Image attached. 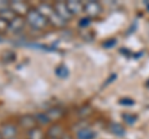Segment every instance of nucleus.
<instances>
[{
	"mask_svg": "<svg viewBox=\"0 0 149 139\" xmlns=\"http://www.w3.org/2000/svg\"><path fill=\"white\" fill-rule=\"evenodd\" d=\"M63 114V111L60 108H51L46 112V115L49 117L50 120H57L58 118H61Z\"/></svg>",
	"mask_w": 149,
	"mask_h": 139,
	"instance_id": "f8f14e48",
	"label": "nucleus"
},
{
	"mask_svg": "<svg viewBox=\"0 0 149 139\" xmlns=\"http://www.w3.org/2000/svg\"><path fill=\"white\" fill-rule=\"evenodd\" d=\"M15 16H16V15H15V13H14L10 8H8V9H5V10L0 11V17H3V19L8 20L9 22H10Z\"/></svg>",
	"mask_w": 149,
	"mask_h": 139,
	"instance_id": "4468645a",
	"label": "nucleus"
},
{
	"mask_svg": "<svg viewBox=\"0 0 149 139\" xmlns=\"http://www.w3.org/2000/svg\"><path fill=\"white\" fill-rule=\"evenodd\" d=\"M83 11H85L88 16H97L101 14L102 8L97 1H87L85 5H83Z\"/></svg>",
	"mask_w": 149,
	"mask_h": 139,
	"instance_id": "20e7f679",
	"label": "nucleus"
},
{
	"mask_svg": "<svg viewBox=\"0 0 149 139\" xmlns=\"http://www.w3.org/2000/svg\"><path fill=\"white\" fill-rule=\"evenodd\" d=\"M8 8H10V1H3V0H0V11L5 10Z\"/></svg>",
	"mask_w": 149,
	"mask_h": 139,
	"instance_id": "412c9836",
	"label": "nucleus"
},
{
	"mask_svg": "<svg viewBox=\"0 0 149 139\" xmlns=\"http://www.w3.org/2000/svg\"><path fill=\"white\" fill-rule=\"evenodd\" d=\"M120 104H127V106H133L134 104V101H132V99H122L120 101Z\"/></svg>",
	"mask_w": 149,
	"mask_h": 139,
	"instance_id": "5701e85b",
	"label": "nucleus"
},
{
	"mask_svg": "<svg viewBox=\"0 0 149 139\" xmlns=\"http://www.w3.org/2000/svg\"><path fill=\"white\" fill-rule=\"evenodd\" d=\"M9 22L8 20L3 19V17H0V32H4V31H8L9 30Z\"/></svg>",
	"mask_w": 149,
	"mask_h": 139,
	"instance_id": "6ab92c4d",
	"label": "nucleus"
},
{
	"mask_svg": "<svg viewBox=\"0 0 149 139\" xmlns=\"http://www.w3.org/2000/svg\"><path fill=\"white\" fill-rule=\"evenodd\" d=\"M123 119H124L128 124H133L134 122H136V117H134V115H130V114H128V113L123 114Z\"/></svg>",
	"mask_w": 149,
	"mask_h": 139,
	"instance_id": "aec40b11",
	"label": "nucleus"
},
{
	"mask_svg": "<svg viewBox=\"0 0 149 139\" xmlns=\"http://www.w3.org/2000/svg\"><path fill=\"white\" fill-rule=\"evenodd\" d=\"M108 41H109V42H104V44H103L104 47H109V46L116 45V40H108Z\"/></svg>",
	"mask_w": 149,
	"mask_h": 139,
	"instance_id": "b1692460",
	"label": "nucleus"
},
{
	"mask_svg": "<svg viewBox=\"0 0 149 139\" xmlns=\"http://www.w3.org/2000/svg\"><path fill=\"white\" fill-rule=\"evenodd\" d=\"M16 127L14 126V124H4V126L1 127V129H0V133H1L3 136V139H11L16 136Z\"/></svg>",
	"mask_w": 149,
	"mask_h": 139,
	"instance_id": "423d86ee",
	"label": "nucleus"
},
{
	"mask_svg": "<svg viewBox=\"0 0 149 139\" xmlns=\"http://www.w3.org/2000/svg\"><path fill=\"white\" fill-rule=\"evenodd\" d=\"M49 137H51V139H60V137L63 136V131H62V127L61 126H57V124H55L52 126L50 129H49Z\"/></svg>",
	"mask_w": 149,
	"mask_h": 139,
	"instance_id": "1a4fd4ad",
	"label": "nucleus"
},
{
	"mask_svg": "<svg viewBox=\"0 0 149 139\" xmlns=\"http://www.w3.org/2000/svg\"><path fill=\"white\" fill-rule=\"evenodd\" d=\"M10 9L15 13L16 16H21V17H22V15L26 16L27 13L30 11L27 4L24 1H10Z\"/></svg>",
	"mask_w": 149,
	"mask_h": 139,
	"instance_id": "7ed1b4c3",
	"label": "nucleus"
},
{
	"mask_svg": "<svg viewBox=\"0 0 149 139\" xmlns=\"http://www.w3.org/2000/svg\"><path fill=\"white\" fill-rule=\"evenodd\" d=\"M11 139H15V138H11Z\"/></svg>",
	"mask_w": 149,
	"mask_h": 139,
	"instance_id": "a878e982",
	"label": "nucleus"
},
{
	"mask_svg": "<svg viewBox=\"0 0 149 139\" xmlns=\"http://www.w3.org/2000/svg\"><path fill=\"white\" fill-rule=\"evenodd\" d=\"M109 129H111V132L116 134V136H124V128L120 126V124H117V123H112L111 126H109Z\"/></svg>",
	"mask_w": 149,
	"mask_h": 139,
	"instance_id": "2eb2a0df",
	"label": "nucleus"
},
{
	"mask_svg": "<svg viewBox=\"0 0 149 139\" xmlns=\"http://www.w3.org/2000/svg\"><path fill=\"white\" fill-rule=\"evenodd\" d=\"M37 10L40 11V14H42V15L47 19V17H51L55 14V10L52 6H50L49 4H41V5L37 8Z\"/></svg>",
	"mask_w": 149,
	"mask_h": 139,
	"instance_id": "9b49d317",
	"label": "nucleus"
},
{
	"mask_svg": "<svg viewBox=\"0 0 149 139\" xmlns=\"http://www.w3.org/2000/svg\"><path fill=\"white\" fill-rule=\"evenodd\" d=\"M29 138L30 139H44L45 134H44V132L41 131L40 128H34V129H31V131H30Z\"/></svg>",
	"mask_w": 149,
	"mask_h": 139,
	"instance_id": "dca6fc26",
	"label": "nucleus"
},
{
	"mask_svg": "<svg viewBox=\"0 0 149 139\" xmlns=\"http://www.w3.org/2000/svg\"><path fill=\"white\" fill-rule=\"evenodd\" d=\"M36 118L35 115H31V114H26V115H22L20 118V126L24 128V129H27V131H31L34 129L35 126H36Z\"/></svg>",
	"mask_w": 149,
	"mask_h": 139,
	"instance_id": "39448f33",
	"label": "nucleus"
},
{
	"mask_svg": "<svg viewBox=\"0 0 149 139\" xmlns=\"http://www.w3.org/2000/svg\"><path fill=\"white\" fill-rule=\"evenodd\" d=\"M96 133L90 128H82L77 132V139H93Z\"/></svg>",
	"mask_w": 149,
	"mask_h": 139,
	"instance_id": "9d476101",
	"label": "nucleus"
},
{
	"mask_svg": "<svg viewBox=\"0 0 149 139\" xmlns=\"http://www.w3.org/2000/svg\"><path fill=\"white\" fill-rule=\"evenodd\" d=\"M54 10H55V13L57 14L58 16H61L62 19H65L66 21L70 20L72 17V14H71V11L68 10V8H67V5H66V3H65V1H57V3H55Z\"/></svg>",
	"mask_w": 149,
	"mask_h": 139,
	"instance_id": "f03ea898",
	"label": "nucleus"
},
{
	"mask_svg": "<svg viewBox=\"0 0 149 139\" xmlns=\"http://www.w3.org/2000/svg\"><path fill=\"white\" fill-rule=\"evenodd\" d=\"M24 25H25L24 19H22L21 16H15L10 21V24H9V31H11V32H19V31L22 30Z\"/></svg>",
	"mask_w": 149,
	"mask_h": 139,
	"instance_id": "0eeeda50",
	"label": "nucleus"
},
{
	"mask_svg": "<svg viewBox=\"0 0 149 139\" xmlns=\"http://www.w3.org/2000/svg\"><path fill=\"white\" fill-rule=\"evenodd\" d=\"M26 21L31 27H34L36 30L44 29L49 22V20L46 19L42 14H40V11L37 9H30V11L26 15Z\"/></svg>",
	"mask_w": 149,
	"mask_h": 139,
	"instance_id": "f257e3e1",
	"label": "nucleus"
},
{
	"mask_svg": "<svg viewBox=\"0 0 149 139\" xmlns=\"http://www.w3.org/2000/svg\"><path fill=\"white\" fill-rule=\"evenodd\" d=\"M0 139H3V136H1V133H0Z\"/></svg>",
	"mask_w": 149,
	"mask_h": 139,
	"instance_id": "393cba45",
	"label": "nucleus"
},
{
	"mask_svg": "<svg viewBox=\"0 0 149 139\" xmlns=\"http://www.w3.org/2000/svg\"><path fill=\"white\" fill-rule=\"evenodd\" d=\"M35 118H36V122L40 124H47L50 122V119L47 115H46V113H37L35 115Z\"/></svg>",
	"mask_w": 149,
	"mask_h": 139,
	"instance_id": "a211bd4d",
	"label": "nucleus"
},
{
	"mask_svg": "<svg viewBox=\"0 0 149 139\" xmlns=\"http://www.w3.org/2000/svg\"><path fill=\"white\" fill-rule=\"evenodd\" d=\"M91 24V20L88 17H85V19H81V22H80V26L81 27H86Z\"/></svg>",
	"mask_w": 149,
	"mask_h": 139,
	"instance_id": "4be33fe9",
	"label": "nucleus"
},
{
	"mask_svg": "<svg viewBox=\"0 0 149 139\" xmlns=\"http://www.w3.org/2000/svg\"><path fill=\"white\" fill-rule=\"evenodd\" d=\"M66 5L68 8V10L71 11V14L73 15H77L83 10V4L81 1H77V0H70V1H66Z\"/></svg>",
	"mask_w": 149,
	"mask_h": 139,
	"instance_id": "6e6552de",
	"label": "nucleus"
},
{
	"mask_svg": "<svg viewBox=\"0 0 149 139\" xmlns=\"http://www.w3.org/2000/svg\"><path fill=\"white\" fill-rule=\"evenodd\" d=\"M50 21H51V24L55 25V26H57V27H62V26L66 25V22H67L65 19H62L61 16H58L56 13L50 17Z\"/></svg>",
	"mask_w": 149,
	"mask_h": 139,
	"instance_id": "ddd939ff",
	"label": "nucleus"
},
{
	"mask_svg": "<svg viewBox=\"0 0 149 139\" xmlns=\"http://www.w3.org/2000/svg\"><path fill=\"white\" fill-rule=\"evenodd\" d=\"M55 73H56V75H57L58 77L65 78V77H67V76H68V70H67L66 66L61 65V66H58L57 68L55 70Z\"/></svg>",
	"mask_w": 149,
	"mask_h": 139,
	"instance_id": "f3484780",
	"label": "nucleus"
}]
</instances>
